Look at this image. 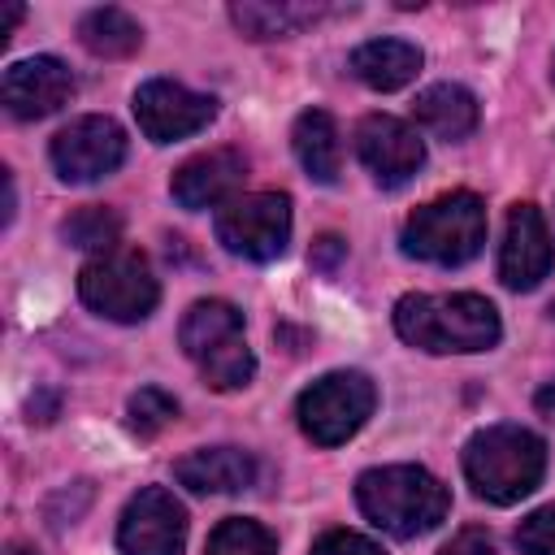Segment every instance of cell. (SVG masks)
Returning <instances> with one entry per match:
<instances>
[{
    "label": "cell",
    "mask_w": 555,
    "mask_h": 555,
    "mask_svg": "<svg viewBox=\"0 0 555 555\" xmlns=\"http://www.w3.org/2000/svg\"><path fill=\"white\" fill-rule=\"evenodd\" d=\"M395 334L429 356H473L490 351L503 334L499 312L481 295H403L395 304Z\"/></svg>",
    "instance_id": "6da1fadb"
},
{
    "label": "cell",
    "mask_w": 555,
    "mask_h": 555,
    "mask_svg": "<svg viewBox=\"0 0 555 555\" xmlns=\"http://www.w3.org/2000/svg\"><path fill=\"white\" fill-rule=\"evenodd\" d=\"M356 503L360 512L390 538H421L447 520L451 494L447 486L421 468V464H386L369 468L356 481Z\"/></svg>",
    "instance_id": "7a4b0ae2"
},
{
    "label": "cell",
    "mask_w": 555,
    "mask_h": 555,
    "mask_svg": "<svg viewBox=\"0 0 555 555\" xmlns=\"http://www.w3.org/2000/svg\"><path fill=\"white\" fill-rule=\"evenodd\" d=\"M546 473V442L525 425H486L464 447V477L486 503H520Z\"/></svg>",
    "instance_id": "3957f363"
},
{
    "label": "cell",
    "mask_w": 555,
    "mask_h": 555,
    "mask_svg": "<svg viewBox=\"0 0 555 555\" xmlns=\"http://www.w3.org/2000/svg\"><path fill=\"white\" fill-rule=\"evenodd\" d=\"M178 343L212 390H243L256 373V356L243 338V312L225 299L191 304L178 325Z\"/></svg>",
    "instance_id": "277c9868"
},
{
    "label": "cell",
    "mask_w": 555,
    "mask_h": 555,
    "mask_svg": "<svg viewBox=\"0 0 555 555\" xmlns=\"http://www.w3.org/2000/svg\"><path fill=\"white\" fill-rule=\"evenodd\" d=\"M403 251L429 264H464L486 243V204L473 191H451L421 204L403 225Z\"/></svg>",
    "instance_id": "5b68a950"
},
{
    "label": "cell",
    "mask_w": 555,
    "mask_h": 555,
    "mask_svg": "<svg viewBox=\"0 0 555 555\" xmlns=\"http://www.w3.org/2000/svg\"><path fill=\"white\" fill-rule=\"evenodd\" d=\"M78 295L104 321L134 325V321L152 317V308L160 299V286H156V273H152L147 256L126 251V247H113V251H104V256H95V260L82 264Z\"/></svg>",
    "instance_id": "8992f818"
},
{
    "label": "cell",
    "mask_w": 555,
    "mask_h": 555,
    "mask_svg": "<svg viewBox=\"0 0 555 555\" xmlns=\"http://www.w3.org/2000/svg\"><path fill=\"white\" fill-rule=\"evenodd\" d=\"M373 403H377L373 382L364 373H356V369H338V373L317 377L299 395L295 416H299V429L317 447H338L351 434H360V425L373 416Z\"/></svg>",
    "instance_id": "52a82bcc"
},
{
    "label": "cell",
    "mask_w": 555,
    "mask_h": 555,
    "mask_svg": "<svg viewBox=\"0 0 555 555\" xmlns=\"http://www.w3.org/2000/svg\"><path fill=\"white\" fill-rule=\"evenodd\" d=\"M217 238L243 260H278L291 243V199L282 191H247L217 208Z\"/></svg>",
    "instance_id": "ba28073f"
},
{
    "label": "cell",
    "mask_w": 555,
    "mask_h": 555,
    "mask_svg": "<svg viewBox=\"0 0 555 555\" xmlns=\"http://www.w3.org/2000/svg\"><path fill=\"white\" fill-rule=\"evenodd\" d=\"M126 160V134L113 117H78L52 134V169L61 182H100Z\"/></svg>",
    "instance_id": "9c48e42d"
},
{
    "label": "cell",
    "mask_w": 555,
    "mask_h": 555,
    "mask_svg": "<svg viewBox=\"0 0 555 555\" xmlns=\"http://www.w3.org/2000/svg\"><path fill=\"white\" fill-rule=\"evenodd\" d=\"M212 117H217V100L173 78H152L134 91V121L152 143H178L186 134H199Z\"/></svg>",
    "instance_id": "30bf717a"
},
{
    "label": "cell",
    "mask_w": 555,
    "mask_h": 555,
    "mask_svg": "<svg viewBox=\"0 0 555 555\" xmlns=\"http://www.w3.org/2000/svg\"><path fill=\"white\" fill-rule=\"evenodd\" d=\"M186 542V512L165 486H143L117 525L121 555H182Z\"/></svg>",
    "instance_id": "8fae6325"
},
{
    "label": "cell",
    "mask_w": 555,
    "mask_h": 555,
    "mask_svg": "<svg viewBox=\"0 0 555 555\" xmlns=\"http://www.w3.org/2000/svg\"><path fill=\"white\" fill-rule=\"evenodd\" d=\"M356 156L364 160L377 186H403L425 165V143L408 121L390 113H369L356 126Z\"/></svg>",
    "instance_id": "7c38bea8"
},
{
    "label": "cell",
    "mask_w": 555,
    "mask_h": 555,
    "mask_svg": "<svg viewBox=\"0 0 555 555\" xmlns=\"http://www.w3.org/2000/svg\"><path fill=\"white\" fill-rule=\"evenodd\" d=\"M69 95H74V74L56 56L13 61L0 78V100L17 121H39V117L56 113L61 104H69Z\"/></svg>",
    "instance_id": "4fadbf2b"
},
{
    "label": "cell",
    "mask_w": 555,
    "mask_h": 555,
    "mask_svg": "<svg viewBox=\"0 0 555 555\" xmlns=\"http://www.w3.org/2000/svg\"><path fill=\"white\" fill-rule=\"evenodd\" d=\"M555 264V247H551V230L542 221V212L533 204H512L507 212V230H503V247H499V278L512 291H533Z\"/></svg>",
    "instance_id": "5bb4252c"
},
{
    "label": "cell",
    "mask_w": 555,
    "mask_h": 555,
    "mask_svg": "<svg viewBox=\"0 0 555 555\" xmlns=\"http://www.w3.org/2000/svg\"><path fill=\"white\" fill-rule=\"evenodd\" d=\"M243 173H247V160L234 147H212V152H199L186 165H178V173L169 178V191L191 212L221 208V204H230L238 195Z\"/></svg>",
    "instance_id": "9a60e30c"
},
{
    "label": "cell",
    "mask_w": 555,
    "mask_h": 555,
    "mask_svg": "<svg viewBox=\"0 0 555 555\" xmlns=\"http://www.w3.org/2000/svg\"><path fill=\"white\" fill-rule=\"evenodd\" d=\"M173 477L195 494H238L256 481V460L238 447H204L173 464Z\"/></svg>",
    "instance_id": "2e32d148"
},
{
    "label": "cell",
    "mask_w": 555,
    "mask_h": 555,
    "mask_svg": "<svg viewBox=\"0 0 555 555\" xmlns=\"http://www.w3.org/2000/svg\"><path fill=\"white\" fill-rule=\"evenodd\" d=\"M412 117L425 134H434L442 143H460L477 130V95L460 82H434L416 95Z\"/></svg>",
    "instance_id": "e0dca14e"
},
{
    "label": "cell",
    "mask_w": 555,
    "mask_h": 555,
    "mask_svg": "<svg viewBox=\"0 0 555 555\" xmlns=\"http://www.w3.org/2000/svg\"><path fill=\"white\" fill-rule=\"evenodd\" d=\"M421 48L408 39H369L351 52V74L373 91H399L416 78Z\"/></svg>",
    "instance_id": "ac0fdd59"
},
{
    "label": "cell",
    "mask_w": 555,
    "mask_h": 555,
    "mask_svg": "<svg viewBox=\"0 0 555 555\" xmlns=\"http://www.w3.org/2000/svg\"><path fill=\"white\" fill-rule=\"evenodd\" d=\"M330 13V4H299V0H243L230 4V22L247 35V39H286L312 22H321Z\"/></svg>",
    "instance_id": "d6986e66"
},
{
    "label": "cell",
    "mask_w": 555,
    "mask_h": 555,
    "mask_svg": "<svg viewBox=\"0 0 555 555\" xmlns=\"http://www.w3.org/2000/svg\"><path fill=\"white\" fill-rule=\"evenodd\" d=\"M291 143H295V156L304 165V173L312 182H338V169H343V147H338V126L325 108H308L299 113L295 130H291Z\"/></svg>",
    "instance_id": "ffe728a7"
},
{
    "label": "cell",
    "mask_w": 555,
    "mask_h": 555,
    "mask_svg": "<svg viewBox=\"0 0 555 555\" xmlns=\"http://www.w3.org/2000/svg\"><path fill=\"white\" fill-rule=\"evenodd\" d=\"M78 39H82V48L87 52H95V56H130V52H139V43H143V26L126 13V9H91L82 22H78Z\"/></svg>",
    "instance_id": "44dd1931"
},
{
    "label": "cell",
    "mask_w": 555,
    "mask_h": 555,
    "mask_svg": "<svg viewBox=\"0 0 555 555\" xmlns=\"http://www.w3.org/2000/svg\"><path fill=\"white\" fill-rule=\"evenodd\" d=\"M61 238L69 247H82V251H113L117 238H121V217L104 204H87V208H74L65 221H61Z\"/></svg>",
    "instance_id": "7402d4cb"
},
{
    "label": "cell",
    "mask_w": 555,
    "mask_h": 555,
    "mask_svg": "<svg viewBox=\"0 0 555 555\" xmlns=\"http://www.w3.org/2000/svg\"><path fill=\"white\" fill-rule=\"evenodd\" d=\"M204 555H278V542L264 525H256L247 516H230L212 529Z\"/></svg>",
    "instance_id": "603a6c76"
},
{
    "label": "cell",
    "mask_w": 555,
    "mask_h": 555,
    "mask_svg": "<svg viewBox=\"0 0 555 555\" xmlns=\"http://www.w3.org/2000/svg\"><path fill=\"white\" fill-rule=\"evenodd\" d=\"M126 416H130V429H134L139 438H156L165 425L178 421V403H173L160 386H143L139 395H130Z\"/></svg>",
    "instance_id": "cb8c5ba5"
},
{
    "label": "cell",
    "mask_w": 555,
    "mask_h": 555,
    "mask_svg": "<svg viewBox=\"0 0 555 555\" xmlns=\"http://www.w3.org/2000/svg\"><path fill=\"white\" fill-rule=\"evenodd\" d=\"M516 546L525 555H555V503L529 512L516 529Z\"/></svg>",
    "instance_id": "d4e9b609"
},
{
    "label": "cell",
    "mask_w": 555,
    "mask_h": 555,
    "mask_svg": "<svg viewBox=\"0 0 555 555\" xmlns=\"http://www.w3.org/2000/svg\"><path fill=\"white\" fill-rule=\"evenodd\" d=\"M312 555H386L377 542H369L364 533H351V529H330L312 542Z\"/></svg>",
    "instance_id": "484cf974"
},
{
    "label": "cell",
    "mask_w": 555,
    "mask_h": 555,
    "mask_svg": "<svg viewBox=\"0 0 555 555\" xmlns=\"http://www.w3.org/2000/svg\"><path fill=\"white\" fill-rule=\"evenodd\" d=\"M438 555H494V542L486 529H460Z\"/></svg>",
    "instance_id": "4316f807"
},
{
    "label": "cell",
    "mask_w": 555,
    "mask_h": 555,
    "mask_svg": "<svg viewBox=\"0 0 555 555\" xmlns=\"http://www.w3.org/2000/svg\"><path fill=\"white\" fill-rule=\"evenodd\" d=\"M343 256H347V243H343L338 234H321V238L312 243V264H317V269H334Z\"/></svg>",
    "instance_id": "83f0119b"
},
{
    "label": "cell",
    "mask_w": 555,
    "mask_h": 555,
    "mask_svg": "<svg viewBox=\"0 0 555 555\" xmlns=\"http://www.w3.org/2000/svg\"><path fill=\"white\" fill-rule=\"evenodd\" d=\"M533 403H538V412H542L546 421H555V382H546V386L538 390V399H533Z\"/></svg>",
    "instance_id": "f1b7e54d"
},
{
    "label": "cell",
    "mask_w": 555,
    "mask_h": 555,
    "mask_svg": "<svg viewBox=\"0 0 555 555\" xmlns=\"http://www.w3.org/2000/svg\"><path fill=\"white\" fill-rule=\"evenodd\" d=\"M17 22H22V4H4V17H0V43L13 35Z\"/></svg>",
    "instance_id": "f546056e"
},
{
    "label": "cell",
    "mask_w": 555,
    "mask_h": 555,
    "mask_svg": "<svg viewBox=\"0 0 555 555\" xmlns=\"http://www.w3.org/2000/svg\"><path fill=\"white\" fill-rule=\"evenodd\" d=\"M4 555H35V551H30V546H22V542H9V546H4Z\"/></svg>",
    "instance_id": "4dcf8cb0"
},
{
    "label": "cell",
    "mask_w": 555,
    "mask_h": 555,
    "mask_svg": "<svg viewBox=\"0 0 555 555\" xmlns=\"http://www.w3.org/2000/svg\"><path fill=\"white\" fill-rule=\"evenodd\" d=\"M551 78H555V61H551Z\"/></svg>",
    "instance_id": "1f68e13d"
}]
</instances>
